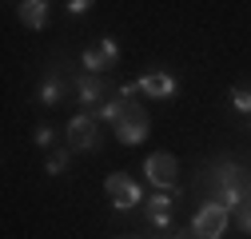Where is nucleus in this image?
Listing matches in <instances>:
<instances>
[{"label":"nucleus","mask_w":251,"mask_h":239,"mask_svg":"<svg viewBox=\"0 0 251 239\" xmlns=\"http://www.w3.org/2000/svg\"><path fill=\"white\" fill-rule=\"evenodd\" d=\"M207 184H211V199L207 203H219V207H227V212H239V203L243 195L251 191V175L235 164H215L207 171Z\"/></svg>","instance_id":"f257e3e1"},{"label":"nucleus","mask_w":251,"mask_h":239,"mask_svg":"<svg viewBox=\"0 0 251 239\" xmlns=\"http://www.w3.org/2000/svg\"><path fill=\"white\" fill-rule=\"evenodd\" d=\"M112 132H116V140L120 143H140L144 136H148V112H144V104H136V100H128L124 96V108H120V116L112 120Z\"/></svg>","instance_id":"f03ea898"},{"label":"nucleus","mask_w":251,"mask_h":239,"mask_svg":"<svg viewBox=\"0 0 251 239\" xmlns=\"http://www.w3.org/2000/svg\"><path fill=\"white\" fill-rule=\"evenodd\" d=\"M76 92H80V104H84L92 116H96V112H100L108 100H116V96H120V88H116V84H108L104 76H92V72H84V76L76 80Z\"/></svg>","instance_id":"7ed1b4c3"},{"label":"nucleus","mask_w":251,"mask_h":239,"mask_svg":"<svg viewBox=\"0 0 251 239\" xmlns=\"http://www.w3.org/2000/svg\"><path fill=\"white\" fill-rule=\"evenodd\" d=\"M144 175L151 179V188H160V191H172L179 184V164L172 152H151L144 160Z\"/></svg>","instance_id":"20e7f679"},{"label":"nucleus","mask_w":251,"mask_h":239,"mask_svg":"<svg viewBox=\"0 0 251 239\" xmlns=\"http://www.w3.org/2000/svg\"><path fill=\"white\" fill-rule=\"evenodd\" d=\"M68 147L72 152H100V120L92 112H80L68 124Z\"/></svg>","instance_id":"39448f33"},{"label":"nucleus","mask_w":251,"mask_h":239,"mask_svg":"<svg viewBox=\"0 0 251 239\" xmlns=\"http://www.w3.org/2000/svg\"><path fill=\"white\" fill-rule=\"evenodd\" d=\"M227 219H231L227 207H219V203H203L200 212H196V219H192V231H196L200 239H224Z\"/></svg>","instance_id":"423d86ee"},{"label":"nucleus","mask_w":251,"mask_h":239,"mask_svg":"<svg viewBox=\"0 0 251 239\" xmlns=\"http://www.w3.org/2000/svg\"><path fill=\"white\" fill-rule=\"evenodd\" d=\"M104 191H108V199H112V207H116V212H132V207L144 199V188L136 184V179L120 175V171L104 179Z\"/></svg>","instance_id":"0eeeda50"},{"label":"nucleus","mask_w":251,"mask_h":239,"mask_svg":"<svg viewBox=\"0 0 251 239\" xmlns=\"http://www.w3.org/2000/svg\"><path fill=\"white\" fill-rule=\"evenodd\" d=\"M116 60H120V44L104 36L96 48H88V52H84V72H92V76H104V72L116 64Z\"/></svg>","instance_id":"6e6552de"},{"label":"nucleus","mask_w":251,"mask_h":239,"mask_svg":"<svg viewBox=\"0 0 251 239\" xmlns=\"http://www.w3.org/2000/svg\"><path fill=\"white\" fill-rule=\"evenodd\" d=\"M172 92H176V80H172L168 72H148V76H140V80H136V96L164 100V96H172Z\"/></svg>","instance_id":"1a4fd4ad"},{"label":"nucleus","mask_w":251,"mask_h":239,"mask_svg":"<svg viewBox=\"0 0 251 239\" xmlns=\"http://www.w3.org/2000/svg\"><path fill=\"white\" fill-rule=\"evenodd\" d=\"M148 219H151V227H160V231L172 223V195L168 191H155L148 199Z\"/></svg>","instance_id":"9d476101"},{"label":"nucleus","mask_w":251,"mask_h":239,"mask_svg":"<svg viewBox=\"0 0 251 239\" xmlns=\"http://www.w3.org/2000/svg\"><path fill=\"white\" fill-rule=\"evenodd\" d=\"M20 24L32 28V32H40V28L48 24V4L44 0H24L20 4Z\"/></svg>","instance_id":"9b49d317"},{"label":"nucleus","mask_w":251,"mask_h":239,"mask_svg":"<svg viewBox=\"0 0 251 239\" xmlns=\"http://www.w3.org/2000/svg\"><path fill=\"white\" fill-rule=\"evenodd\" d=\"M64 92H68V88H64V80H60V76H48V80H44V88H40V100L56 108L60 100H64Z\"/></svg>","instance_id":"f8f14e48"},{"label":"nucleus","mask_w":251,"mask_h":239,"mask_svg":"<svg viewBox=\"0 0 251 239\" xmlns=\"http://www.w3.org/2000/svg\"><path fill=\"white\" fill-rule=\"evenodd\" d=\"M68 156H72V147H52L48 152V175H60V171H68Z\"/></svg>","instance_id":"ddd939ff"},{"label":"nucleus","mask_w":251,"mask_h":239,"mask_svg":"<svg viewBox=\"0 0 251 239\" xmlns=\"http://www.w3.org/2000/svg\"><path fill=\"white\" fill-rule=\"evenodd\" d=\"M231 104L251 116V88H231Z\"/></svg>","instance_id":"4468645a"},{"label":"nucleus","mask_w":251,"mask_h":239,"mask_svg":"<svg viewBox=\"0 0 251 239\" xmlns=\"http://www.w3.org/2000/svg\"><path fill=\"white\" fill-rule=\"evenodd\" d=\"M235 215H239V223H243V231H251V191L243 195V203H239V212H235Z\"/></svg>","instance_id":"2eb2a0df"},{"label":"nucleus","mask_w":251,"mask_h":239,"mask_svg":"<svg viewBox=\"0 0 251 239\" xmlns=\"http://www.w3.org/2000/svg\"><path fill=\"white\" fill-rule=\"evenodd\" d=\"M36 143H40V147H52V128H48V124L36 128Z\"/></svg>","instance_id":"dca6fc26"},{"label":"nucleus","mask_w":251,"mask_h":239,"mask_svg":"<svg viewBox=\"0 0 251 239\" xmlns=\"http://www.w3.org/2000/svg\"><path fill=\"white\" fill-rule=\"evenodd\" d=\"M88 8H92L88 0H72V4H68V12H72V16H80V12H88Z\"/></svg>","instance_id":"f3484780"},{"label":"nucleus","mask_w":251,"mask_h":239,"mask_svg":"<svg viewBox=\"0 0 251 239\" xmlns=\"http://www.w3.org/2000/svg\"><path fill=\"white\" fill-rule=\"evenodd\" d=\"M172 239H200L196 231H183V235H172Z\"/></svg>","instance_id":"a211bd4d"}]
</instances>
